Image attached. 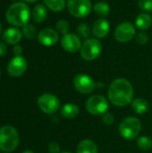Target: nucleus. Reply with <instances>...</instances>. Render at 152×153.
I'll list each match as a JSON object with an SVG mask.
<instances>
[{
	"label": "nucleus",
	"mask_w": 152,
	"mask_h": 153,
	"mask_svg": "<svg viewBox=\"0 0 152 153\" xmlns=\"http://www.w3.org/2000/svg\"><path fill=\"white\" fill-rule=\"evenodd\" d=\"M133 93L132 83L125 78L114 80L108 91L109 101L116 107H125L132 103Z\"/></svg>",
	"instance_id": "obj_1"
},
{
	"label": "nucleus",
	"mask_w": 152,
	"mask_h": 153,
	"mask_svg": "<svg viewBox=\"0 0 152 153\" xmlns=\"http://www.w3.org/2000/svg\"><path fill=\"white\" fill-rule=\"evenodd\" d=\"M30 15V9L26 3L15 2L6 10L5 19L13 27H23L28 24Z\"/></svg>",
	"instance_id": "obj_2"
},
{
	"label": "nucleus",
	"mask_w": 152,
	"mask_h": 153,
	"mask_svg": "<svg viewBox=\"0 0 152 153\" xmlns=\"http://www.w3.org/2000/svg\"><path fill=\"white\" fill-rule=\"evenodd\" d=\"M20 142L17 130L11 126H4L0 128V150L5 152L14 151Z\"/></svg>",
	"instance_id": "obj_3"
},
{
	"label": "nucleus",
	"mask_w": 152,
	"mask_h": 153,
	"mask_svg": "<svg viewBox=\"0 0 152 153\" xmlns=\"http://www.w3.org/2000/svg\"><path fill=\"white\" fill-rule=\"evenodd\" d=\"M142 130V123L140 119L134 117H128L125 118L119 126L120 135L128 141L135 139Z\"/></svg>",
	"instance_id": "obj_4"
},
{
	"label": "nucleus",
	"mask_w": 152,
	"mask_h": 153,
	"mask_svg": "<svg viewBox=\"0 0 152 153\" xmlns=\"http://www.w3.org/2000/svg\"><path fill=\"white\" fill-rule=\"evenodd\" d=\"M102 51V45L99 39L90 38L85 39L80 49L81 56L86 61H93L99 56Z\"/></svg>",
	"instance_id": "obj_5"
},
{
	"label": "nucleus",
	"mask_w": 152,
	"mask_h": 153,
	"mask_svg": "<svg viewBox=\"0 0 152 153\" xmlns=\"http://www.w3.org/2000/svg\"><path fill=\"white\" fill-rule=\"evenodd\" d=\"M66 7L73 16L76 18H84L90 13L93 5L90 0H67Z\"/></svg>",
	"instance_id": "obj_6"
},
{
	"label": "nucleus",
	"mask_w": 152,
	"mask_h": 153,
	"mask_svg": "<svg viewBox=\"0 0 152 153\" xmlns=\"http://www.w3.org/2000/svg\"><path fill=\"white\" fill-rule=\"evenodd\" d=\"M86 110L94 116L104 115L109 108L108 100L102 95H94L90 97L85 104Z\"/></svg>",
	"instance_id": "obj_7"
},
{
	"label": "nucleus",
	"mask_w": 152,
	"mask_h": 153,
	"mask_svg": "<svg viewBox=\"0 0 152 153\" xmlns=\"http://www.w3.org/2000/svg\"><path fill=\"white\" fill-rule=\"evenodd\" d=\"M38 106L40 110L46 114H54L57 112L60 108V100L54 94L45 93L39 97Z\"/></svg>",
	"instance_id": "obj_8"
},
{
	"label": "nucleus",
	"mask_w": 152,
	"mask_h": 153,
	"mask_svg": "<svg viewBox=\"0 0 152 153\" xmlns=\"http://www.w3.org/2000/svg\"><path fill=\"white\" fill-rule=\"evenodd\" d=\"M136 35V30L133 24L128 22L120 23L115 30V39L121 43H126L132 40Z\"/></svg>",
	"instance_id": "obj_9"
},
{
	"label": "nucleus",
	"mask_w": 152,
	"mask_h": 153,
	"mask_svg": "<svg viewBox=\"0 0 152 153\" xmlns=\"http://www.w3.org/2000/svg\"><path fill=\"white\" fill-rule=\"evenodd\" d=\"M73 85L76 91L82 94H90L96 88L94 80L85 74H77L73 79Z\"/></svg>",
	"instance_id": "obj_10"
},
{
	"label": "nucleus",
	"mask_w": 152,
	"mask_h": 153,
	"mask_svg": "<svg viewBox=\"0 0 152 153\" xmlns=\"http://www.w3.org/2000/svg\"><path fill=\"white\" fill-rule=\"evenodd\" d=\"M27 66V60L23 56H15L9 61L7 65V72L13 77H19L26 72Z\"/></svg>",
	"instance_id": "obj_11"
},
{
	"label": "nucleus",
	"mask_w": 152,
	"mask_h": 153,
	"mask_svg": "<svg viewBox=\"0 0 152 153\" xmlns=\"http://www.w3.org/2000/svg\"><path fill=\"white\" fill-rule=\"evenodd\" d=\"M82 41L81 38L73 33H67L63 36L61 39V46L62 48L69 52V53H76L82 48Z\"/></svg>",
	"instance_id": "obj_12"
},
{
	"label": "nucleus",
	"mask_w": 152,
	"mask_h": 153,
	"mask_svg": "<svg viewBox=\"0 0 152 153\" xmlns=\"http://www.w3.org/2000/svg\"><path fill=\"white\" fill-rule=\"evenodd\" d=\"M39 42L46 47H51L56 44L59 40L58 32L50 28H45L38 34Z\"/></svg>",
	"instance_id": "obj_13"
},
{
	"label": "nucleus",
	"mask_w": 152,
	"mask_h": 153,
	"mask_svg": "<svg viewBox=\"0 0 152 153\" xmlns=\"http://www.w3.org/2000/svg\"><path fill=\"white\" fill-rule=\"evenodd\" d=\"M93 35L98 39H103L107 37L110 30V23L106 19H98L96 20L91 27Z\"/></svg>",
	"instance_id": "obj_14"
},
{
	"label": "nucleus",
	"mask_w": 152,
	"mask_h": 153,
	"mask_svg": "<svg viewBox=\"0 0 152 153\" xmlns=\"http://www.w3.org/2000/svg\"><path fill=\"white\" fill-rule=\"evenodd\" d=\"M22 32L17 27H11L6 29L3 33V39L6 44L16 45L22 39Z\"/></svg>",
	"instance_id": "obj_15"
},
{
	"label": "nucleus",
	"mask_w": 152,
	"mask_h": 153,
	"mask_svg": "<svg viewBox=\"0 0 152 153\" xmlns=\"http://www.w3.org/2000/svg\"><path fill=\"white\" fill-rule=\"evenodd\" d=\"M47 16V6L42 4H38L35 5L31 12V18L36 23H41L46 20Z\"/></svg>",
	"instance_id": "obj_16"
},
{
	"label": "nucleus",
	"mask_w": 152,
	"mask_h": 153,
	"mask_svg": "<svg viewBox=\"0 0 152 153\" xmlns=\"http://www.w3.org/2000/svg\"><path fill=\"white\" fill-rule=\"evenodd\" d=\"M60 113L63 117L67 119H72V118H75L79 115L80 108L77 105L73 103H67L62 107Z\"/></svg>",
	"instance_id": "obj_17"
},
{
	"label": "nucleus",
	"mask_w": 152,
	"mask_h": 153,
	"mask_svg": "<svg viewBox=\"0 0 152 153\" xmlns=\"http://www.w3.org/2000/svg\"><path fill=\"white\" fill-rule=\"evenodd\" d=\"M135 24L138 29L142 30H148L152 24V17L147 13H142L137 15L135 19Z\"/></svg>",
	"instance_id": "obj_18"
},
{
	"label": "nucleus",
	"mask_w": 152,
	"mask_h": 153,
	"mask_svg": "<svg viewBox=\"0 0 152 153\" xmlns=\"http://www.w3.org/2000/svg\"><path fill=\"white\" fill-rule=\"evenodd\" d=\"M77 153H98V147L91 140H82L77 146Z\"/></svg>",
	"instance_id": "obj_19"
},
{
	"label": "nucleus",
	"mask_w": 152,
	"mask_h": 153,
	"mask_svg": "<svg viewBox=\"0 0 152 153\" xmlns=\"http://www.w3.org/2000/svg\"><path fill=\"white\" fill-rule=\"evenodd\" d=\"M149 108H150L149 103L144 99L139 98L132 101V108L136 114H139V115L145 114L149 110Z\"/></svg>",
	"instance_id": "obj_20"
},
{
	"label": "nucleus",
	"mask_w": 152,
	"mask_h": 153,
	"mask_svg": "<svg viewBox=\"0 0 152 153\" xmlns=\"http://www.w3.org/2000/svg\"><path fill=\"white\" fill-rule=\"evenodd\" d=\"M45 5L53 12H61L65 7V0H43Z\"/></svg>",
	"instance_id": "obj_21"
},
{
	"label": "nucleus",
	"mask_w": 152,
	"mask_h": 153,
	"mask_svg": "<svg viewBox=\"0 0 152 153\" xmlns=\"http://www.w3.org/2000/svg\"><path fill=\"white\" fill-rule=\"evenodd\" d=\"M93 9H94V12L101 17H107V16H108V14L110 13L109 4L105 2L96 3L93 6Z\"/></svg>",
	"instance_id": "obj_22"
},
{
	"label": "nucleus",
	"mask_w": 152,
	"mask_h": 153,
	"mask_svg": "<svg viewBox=\"0 0 152 153\" xmlns=\"http://www.w3.org/2000/svg\"><path fill=\"white\" fill-rule=\"evenodd\" d=\"M76 32H77V35L82 38V39H90V36L92 32L91 30V28L87 24V23H80L78 26H77V29H76Z\"/></svg>",
	"instance_id": "obj_23"
},
{
	"label": "nucleus",
	"mask_w": 152,
	"mask_h": 153,
	"mask_svg": "<svg viewBox=\"0 0 152 153\" xmlns=\"http://www.w3.org/2000/svg\"><path fill=\"white\" fill-rule=\"evenodd\" d=\"M137 146L142 151H149L152 148V140L149 136H141L137 139Z\"/></svg>",
	"instance_id": "obj_24"
},
{
	"label": "nucleus",
	"mask_w": 152,
	"mask_h": 153,
	"mask_svg": "<svg viewBox=\"0 0 152 153\" xmlns=\"http://www.w3.org/2000/svg\"><path fill=\"white\" fill-rule=\"evenodd\" d=\"M22 35L26 39H34L38 34L36 27L34 25H32V24H30V23H28V24H26L25 26L22 27Z\"/></svg>",
	"instance_id": "obj_25"
},
{
	"label": "nucleus",
	"mask_w": 152,
	"mask_h": 153,
	"mask_svg": "<svg viewBox=\"0 0 152 153\" xmlns=\"http://www.w3.org/2000/svg\"><path fill=\"white\" fill-rule=\"evenodd\" d=\"M56 31L58 33H61L63 35H65L69 32L70 30V24L66 20H59L56 24Z\"/></svg>",
	"instance_id": "obj_26"
},
{
	"label": "nucleus",
	"mask_w": 152,
	"mask_h": 153,
	"mask_svg": "<svg viewBox=\"0 0 152 153\" xmlns=\"http://www.w3.org/2000/svg\"><path fill=\"white\" fill-rule=\"evenodd\" d=\"M138 5L140 9L145 13L152 12V0H139Z\"/></svg>",
	"instance_id": "obj_27"
},
{
	"label": "nucleus",
	"mask_w": 152,
	"mask_h": 153,
	"mask_svg": "<svg viewBox=\"0 0 152 153\" xmlns=\"http://www.w3.org/2000/svg\"><path fill=\"white\" fill-rule=\"evenodd\" d=\"M135 39H136V42L140 45H145L148 43L149 41V36L146 32L144 31H141L139 33H137L135 35Z\"/></svg>",
	"instance_id": "obj_28"
},
{
	"label": "nucleus",
	"mask_w": 152,
	"mask_h": 153,
	"mask_svg": "<svg viewBox=\"0 0 152 153\" xmlns=\"http://www.w3.org/2000/svg\"><path fill=\"white\" fill-rule=\"evenodd\" d=\"M102 121L107 126H111L115 122V117L110 112H106L102 117Z\"/></svg>",
	"instance_id": "obj_29"
},
{
	"label": "nucleus",
	"mask_w": 152,
	"mask_h": 153,
	"mask_svg": "<svg viewBox=\"0 0 152 153\" xmlns=\"http://www.w3.org/2000/svg\"><path fill=\"white\" fill-rule=\"evenodd\" d=\"M48 151L50 153H59L60 152V146L57 143L53 142L48 145Z\"/></svg>",
	"instance_id": "obj_30"
},
{
	"label": "nucleus",
	"mask_w": 152,
	"mask_h": 153,
	"mask_svg": "<svg viewBox=\"0 0 152 153\" xmlns=\"http://www.w3.org/2000/svg\"><path fill=\"white\" fill-rule=\"evenodd\" d=\"M13 54L15 56H21L22 53V47L18 45V44H16L13 47Z\"/></svg>",
	"instance_id": "obj_31"
},
{
	"label": "nucleus",
	"mask_w": 152,
	"mask_h": 153,
	"mask_svg": "<svg viewBox=\"0 0 152 153\" xmlns=\"http://www.w3.org/2000/svg\"><path fill=\"white\" fill-rule=\"evenodd\" d=\"M7 52V48L5 46V44L2 41H0V57L4 56Z\"/></svg>",
	"instance_id": "obj_32"
},
{
	"label": "nucleus",
	"mask_w": 152,
	"mask_h": 153,
	"mask_svg": "<svg viewBox=\"0 0 152 153\" xmlns=\"http://www.w3.org/2000/svg\"><path fill=\"white\" fill-rule=\"evenodd\" d=\"M23 2H26V3H36L38 2L39 0H22Z\"/></svg>",
	"instance_id": "obj_33"
},
{
	"label": "nucleus",
	"mask_w": 152,
	"mask_h": 153,
	"mask_svg": "<svg viewBox=\"0 0 152 153\" xmlns=\"http://www.w3.org/2000/svg\"><path fill=\"white\" fill-rule=\"evenodd\" d=\"M22 153H34L32 151H30V150H27V151H24Z\"/></svg>",
	"instance_id": "obj_34"
},
{
	"label": "nucleus",
	"mask_w": 152,
	"mask_h": 153,
	"mask_svg": "<svg viewBox=\"0 0 152 153\" xmlns=\"http://www.w3.org/2000/svg\"><path fill=\"white\" fill-rule=\"evenodd\" d=\"M2 28H3V27H2V23L0 22V35H1V33H2Z\"/></svg>",
	"instance_id": "obj_35"
},
{
	"label": "nucleus",
	"mask_w": 152,
	"mask_h": 153,
	"mask_svg": "<svg viewBox=\"0 0 152 153\" xmlns=\"http://www.w3.org/2000/svg\"><path fill=\"white\" fill-rule=\"evenodd\" d=\"M62 153H71V152H62Z\"/></svg>",
	"instance_id": "obj_36"
},
{
	"label": "nucleus",
	"mask_w": 152,
	"mask_h": 153,
	"mask_svg": "<svg viewBox=\"0 0 152 153\" xmlns=\"http://www.w3.org/2000/svg\"><path fill=\"white\" fill-rule=\"evenodd\" d=\"M0 75H1V71H0Z\"/></svg>",
	"instance_id": "obj_37"
},
{
	"label": "nucleus",
	"mask_w": 152,
	"mask_h": 153,
	"mask_svg": "<svg viewBox=\"0 0 152 153\" xmlns=\"http://www.w3.org/2000/svg\"><path fill=\"white\" fill-rule=\"evenodd\" d=\"M11 1H14V0H11Z\"/></svg>",
	"instance_id": "obj_38"
}]
</instances>
